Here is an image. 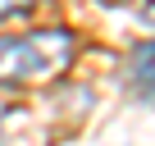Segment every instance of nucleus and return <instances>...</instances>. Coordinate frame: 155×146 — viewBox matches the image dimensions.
Returning <instances> with one entry per match:
<instances>
[{"mask_svg": "<svg viewBox=\"0 0 155 146\" xmlns=\"http://www.w3.org/2000/svg\"><path fill=\"white\" fill-rule=\"evenodd\" d=\"M32 5H41V0H0V23L14 18V14H28Z\"/></svg>", "mask_w": 155, "mask_h": 146, "instance_id": "7ed1b4c3", "label": "nucleus"}, {"mask_svg": "<svg viewBox=\"0 0 155 146\" xmlns=\"http://www.w3.org/2000/svg\"><path fill=\"white\" fill-rule=\"evenodd\" d=\"M101 5H128V0H101Z\"/></svg>", "mask_w": 155, "mask_h": 146, "instance_id": "39448f33", "label": "nucleus"}, {"mask_svg": "<svg viewBox=\"0 0 155 146\" xmlns=\"http://www.w3.org/2000/svg\"><path fill=\"white\" fill-rule=\"evenodd\" d=\"M50 132L32 110H0V146H46Z\"/></svg>", "mask_w": 155, "mask_h": 146, "instance_id": "f03ea898", "label": "nucleus"}, {"mask_svg": "<svg viewBox=\"0 0 155 146\" xmlns=\"http://www.w3.org/2000/svg\"><path fill=\"white\" fill-rule=\"evenodd\" d=\"M141 18H146V23H155V0H146V9H141Z\"/></svg>", "mask_w": 155, "mask_h": 146, "instance_id": "20e7f679", "label": "nucleus"}, {"mask_svg": "<svg viewBox=\"0 0 155 146\" xmlns=\"http://www.w3.org/2000/svg\"><path fill=\"white\" fill-rule=\"evenodd\" d=\"M68 59H73V37L64 28H46V32H28V37H5L0 41V87L50 82Z\"/></svg>", "mask_w": 155, "mask_h": 146, "instance_id": "f257e3e1", "label": "nucleus"}]
</instances>
